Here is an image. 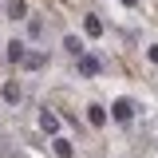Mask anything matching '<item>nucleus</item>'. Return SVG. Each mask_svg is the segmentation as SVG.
Segmentation results:
<instances>
[{"instance_id": "0eeeda50", "label": "nucleus", "mask_w": 158, "mask_h": 158, "mask_svg": "<svg viewBox=\"0 0 158 158\" xmlns=\"http://www.w3.org/2000/svg\"><path fill=\"white\" fill-rule=\"evenodd\" d=\"M0 99H4L8 107H16L20 99H24V87H20L16 79H4V87H0Z\"/></svg>"}, {"instance_id": "f257e3e1", "label": "nucleus", "mask_w": 158, "mask_h": 158, "mask_svg": "<svg viewBox=\"0 0 158 158\" xmlns=\"http://www.w3.org/2000/svg\"><path fill=\"white\" fill-rule=\"evenodd\" d=\"M135 111H138V107H135V99H127V95H118L115 103H111V111H107V115L115 118L118 127H131V118H135Z\"/></svg>"}, {"instance_id": "2eb2a0df", "label": "nucleus", "mask_w": 158, "mask_h": 158, "mask_svg": "<svg viewBox=\"0 0 158 158\" xmlns=\"http://www.w3.org/2000/svg\"><path fill=\"white\" fill-rule=\"evenodd\" d=\"M0 16H4V12H0Z\"/></svg>"}, {"instance_id": "7ed1b4c3", "label": "nucleus", "mask_w": 158, "mask_h": 158, "mask_svg": "<svg viewBox=\"0 0 158 158\" xmlns=\"http://www.w3.org/2000/svg\"><path fill=\"white\" fill-rule=\"evenodd\" d=\"M59 127H63V118H59L56 111H52V107H44V111H40V131L56 138V135H59Z\"/></svg>"}, {"instance_id": "1a4fd4ad", "label": "nucleus", "mask_w": 158, "mask_h": 158, "mask_svg": "<svg viewBox=\"0 0 158 158\" xmlns=\"http://www.w3.org/2000/svg\"><path fill=\"white\" fill-rule=\"evenodd\" d=\"M20 67H28V71H44V67H48V56H44V52H28Z\"/></svg>"}, {"instance_id": "ddd939ff", "label": "nucleus", "mask_w": 158, "mask_h": 158, "mask_svg": "<svg viewBox=\"0 0 158 158\" xmlns=\"http://www.w3.org/2000/svg\"><path fill=\"white\" fill-rule=\"evenodd\" d=\"M146 59H150V63H158V44H150V48H146Z\"/></svg>"}, {"instance_id": "423d86ee", "label": "nucleus", "mask_w": 158, "mask_h": 158, "mask_svg": "<svg viewBox=\"0 0 158 158\" xmlns=\"http://www.w3.org/2000/svg\"><path fill=\"white\" fill-rule=\"evenodd\" d=\"M4 20H28L32 12H28V0H4Z\"/></svg>"}, {"instance_id": "f8f14e48", "label": "nucleus", "mask_w": 158, "mask_h": 158, "mask_svg": "<svg viewBox=\"0 0 158 158\" xmlns=\"http://www.w3.org/2000/svg\"><path fill=\"white\" fill-rule=\"evenodd\" d=\"M83 28H87V36H103V20H99V16H87Z\"/></svg>"}, {"instance_id": "4468645a", "label": "nucleus", "mask_w": 158, "mask_h": 158, "mask_svg": "<svg viewBox=\"0 0 158 158\" xmlns=\"http://www.w3.org/2000/svg\"><path fill=\"white\" fill-rule=\"evenodd\" d=\"M118 4H123V8H138V0H118Z\"/></svg>"}, {"instance_id": "9b49d317", "label": "nucleus", "mask_w": 158, "mask_h": 158, "mask_svg": "<svg viewBox=\"0 0 158 158\" xmlns=\"http://www.w3.org/2000/svg\"><path fill=\"white\" fill-rule=\"evenodd\" d=\"M28 36H32V40H44V20H40V16H28Z\"/></svg>"}, {"instance_id": "9d476101", "label": "nucleus", "mask_w": 158, "mask_h": 158, "mask_svg": "<svg viewBox=\"0 0 158 158\" xmlns=\"http://www.w3.org/2000/svg\"><path fill=\"white\" fill-rule=\"evenodd\" d=\"M63 52L75 59V56H83L87 48H83V40H79V36H71V32H67V36H63Z\"/></svg>"}, {"instance_id": "20e7f679", "label": "nucleus", "mask_w": 158, "mask_h": 158, "mask_svg": "<svg viewBox=\"0 0 158 158\" xmlns=\"http://www.w3.org/2000/svg\"><path fill=\"white\" fill-rule=\"evenodd\" d=\"M24 56H28V44H24V40H8V44H4V59H8L12 67H20Z\"/></svg>"}, {"instance_id": "39448f33", "label": "nucleus", "mask_w": 158, "mask_h": 158, "mask_svg": "<svg viewBox=\"0 0 158 158\" xmlns=\"http://www.w3.org/2000/svg\"><path fill=\"white\" fill-rule=\"evenodd\" d=\"M83 115H87V123H91L95 131H103V127H107V118H111L103 103H87V107H83Z\"/></svg>"}, {"instance_id": "6e6552de", "label": "nucleus", "mask_w": 158, "mask_h": 158, "mask_svg": "<svg viewBox=\"0 0 158 158\" xmlns=\"http://www.w3.org/2000/svg\"><path fill=\"white\" fill-rule=\"evenodd\" d=\"M52 150H56V158H75V142L67 135H56L52 138Z\"/></svg>"}, {"instance_id": "f03ea898", "label": "nucleus", "mask_w": 158, "mask_h": 158, "mask_svg": "<svg viewBox=\"0 0 158 158\" xmlns=\"http://www.w3.org/2000/svg\"><path fill=\"white\" fill-rule=\"evenodd\" d=\"M75 71L83 79H99V75H103V59L91 56V52H83V56H75Z\"/></svg>"}]
</instances>
